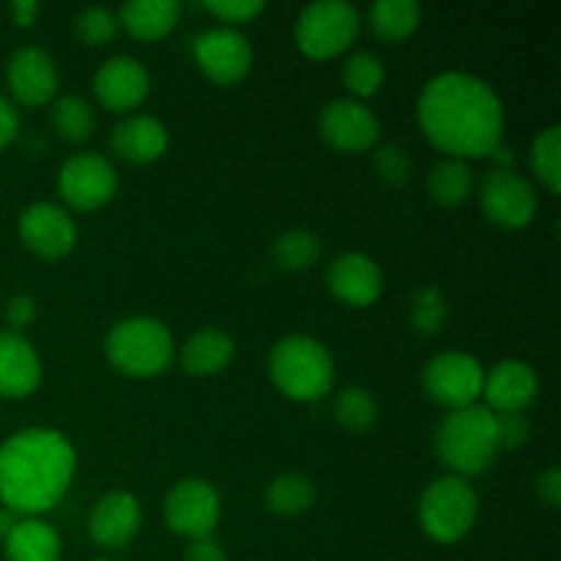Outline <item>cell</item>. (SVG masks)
Masks as SVG:
<instances>
[{"mask_svg":"<svg viewBox=\"0 0 561 561\" xmlns=\"http://www.w3.org/2000/svg\"><path fill=\"white\" fill-rule=\"evenodd\" d=\"M420 126L427 140L455 159L488 157L502 146L504 104L488 82L463 71L438 75L422 88Z\"/></svg>","mask_w":561,"mask_h":561,"instance_id":"1","label":"cell"},{"mask_svg":"<svg viewBox=\"0 0 561 561\" xmlns=\"http://www.w3.org/2000/svg\"><path fill=\"white\" fill-rule=\"evenodd\" d=\"M75 447L64 433L27 427L0 444V502L25 518L53 510L75 477Z\"/></svg>","mask_w":561,"mask_h":561,"instance_id":"2","label":"cell"},{"mask_svg":"<svg viewBox=\"0 0 561 561\" xmlns=\"http://www.w3.org/2000/svg\"><path fill=\"white\" fill-rule=\"evenodd\" d=\"M436 453L455 477H477L493 466L499 453L496 414L485 405L449 411L436 431Z\"/></svg>","mask_w":561,"mask_h":561,"instance_id":"3","label":"cell"},{"mask_svg":"<svg viewBox=\"0 0 561 561\" xmlns=\"http://www.w3.org/2000/svg\"><path fill=\"white\" fill-rule=\"evenodd\" d=\"M268 376L274 387L290 400L312 403L329 394L334 383V362L318 340L290 334L268 354Z\"/></svg>","mask_w":561,"mask_h":561,"instance_id":"4","label":"cell"},{"mask_svg":"<svg viewBox=\"0 0 561 561\" xmlns=\"http://www.w3.org/2000/svg\"><path fill=\"white\" fill-rule=\"evenodd\" d=\"M107 359L115 370L135 378L159 376L170 367L175 354L173 334L157 318L135 316L115 323L107 334Z\"/></svg>","mask_w":561,"mask_h":561,"instance_id":"5","label":"cell"},{"mask_svg":"<svg viewBox=\"0 0 561 561\" xmlns=\"http://www.w3.org/2000/svg\"><path fill=\"white\" fill-rule=\"evenodd\" d=\"M480 499L463 477H442L431 482L420 499V524L436 542H458L474 529Z\"/></svg>","mask_w":561,"mask_h":561,"instance_id":"6","label":"cell"},{"mask_svg":"<svg viewBox=\"0 0 561 561\" xmlns=\"http://www.w3.org/2000/svg\"><path fill=\"white\" fill-rule=\"evenodd\" d=\"M362 16L345 0H316L305 5L296 22V44L305 55L318 60L334 58L356 42Z\"/></svg>","mask_w":561,"mask_h":561,"instance_id":"7","label":"cell"},{"mask_svg":"<svg viewBox=\"0 0 561 561\" xmlns=\"http://www.w3.org/2000/svg\"><path fill=\"white\" fill-rule=\"evenodd\" d=\"M482 383H485V370L474 356L463 351L438 354L422 367L425 394L433 403L447 405L449 411L477 405V400L482 398Z\"/></svg>","mask_w":561,"mask_h":561,"instance_id":"8","label":"cell"},{"mask_svg":"<svg viewBox=\"0 0 561 561\" xmlns=\"http://www.w3.org/2000/svg\"><path fill=\"white\" fill-rule=\"evenodd\" d=\"M115 190H118V173L102 153H77L66 159L58 173L60 197L80 211L107 206Z\"/></svg>","mask_w":561,"mask_h":561,"instance_id":"9","label":"cell"},{"mask_svg":"<svg viewBox=\"0 0 561 561\" xmlns=\"http://www.w3.org/2000/svg\"><path fill=\"white\" fill-rule=\"evenodd\" d=\"M480 203L488 219L507 230L526 228L535 219L537 206H540L531 181L515 170H491L482 179Z\"/></svg>","mask_w":561,"mask_h":561,"instance_id":"10","label":"cell"},{"mask_svg":"<svg viewBox=\"0 0 561 561\" xmlns=\"http://www.w3.org/2000/svg\"><path fill=\"white\" fill-rule=\"evenodd\" d=\"M222 515V502L219 493L208 485L206 480H181L173 491L164 499V520L170 529L181 537H197L214 535Z\"/></svg>","mask_w":561,"mask_h":561,"instance_id":"11","label":"cell"},{"mask_svg":"<svg viewBox=\"0 0 561 561\" xmlns=\"http://www.w3.org/2000/svg\"><path fill=\"white\" fill-rule=\"evenodd\" d=\"M318 129L329 146L345 153L367 151L381 135L376 113L356 99H332L318 115Z\"/></svg>","mask_w":561,"mask_h":561,"instance_id":"12","label":"cell"},{"mask_svg":"<svg viewBox=\"0 0 561 561\" xmlns=\"http://www.w3.org/2000/svg\"><path fill=\"white\" fill-rule=\"evenodd\" d=\"M192 53H195V60L203 69V75L211 77L214 82H222V85L239 82L241 77H247L252 66L250 42L236 27L203 31L195 38V44H192Z\"/></svg>","mask_w":561,"mask_h":561,"instance_id":"13","label":"cell"},{"mask_svg":"<svg viewBox=\"0 0 561 561\" xmlns=\"http://www.w3.org/2000/svg\"><path fill=\"white\" fill-rule=\"evenodd\" d=\"M20 239L38 257H64L75 250V219L55 203H33L20 214Z\"/></svg>","mask_w":561,"mask_h":561,"instance_id":"14","label":"cell"},{"mask_svg":"<svg viewBox=\"0 0 561 561\" xmlns=\"http://www.w3.org/2000/svg\"><path fill=\"white\" fill-rule=\"evenodd\" d=\"M148 91H151V77H148L146 66L129 55H115V58L104 60L93 75V93L113 113L135 110L137 104L146 102Z\"/></svg>","mask_w":561,"mask_h":561,"instance_id":"15","label":"cell"},{"mask_svg":"<svg viewBox=\"0 0 561 561\" xmlns=\"http://www.w3.org/2000/svg\"><path fill=\"white\" fill-rule=\"evenodd\" d=\"M142 526V510L131 493L110 491L93 504L91 518H88V531L99 548L107 551H121L137 537Z\"/></svg>","mask_w":561,"mask_h":561,"instance_id":"16","label":"cell"},{"mask_svg":"<svg viewBox=\"0 0 561 561\" xmlns=\"http://www.w3.org/2000/svg\"><path fill=\"white\" fill-rule=\"evenodd\" d=\"M5 82L22 104H47L58 91V69L42 47H20L5 66Z\"/></svg>","mask_w":561,"mask_h":561,"instance_id":"17","label":"cell"},{"mask_svg":"<svg viewBox=\"0 0 561 561\" xmlns=\"http://www.w3.org/2000/svg\"><path fill=\"white\" fill-rule=\"evenodd\" d=\"M540 392V381H537L535 367L526 362L507 359L502 365L485 373V383H482V394H485V409L493 414H524Z\"/></svg>","mask_w":561,"mask_h":561,"instance_id":"18","label":"cell"},{"mask_svg":"<svg viewBox=\"0 0 561 561\" xmlns=\"http://www.w3.org/2000/svg\"><path fill=\"white\" fill-rule=\"evenodd\" d=\"M327 285L340 301L351 307H370L383 290V274L373 257L362 252H345L332 261L327 272Z\"/></svg>","mask_w":561,"mask_h":561,"instance_id":"19","label":"cell"},{"mask_svg":"<svg viewBox=\"0 0 561 561\" xmlns=\"http://www.w3.org/2000/svg\"><path fill=\"white\" fill-rule=\"evenodd\" d=\"M42 383V359L16 332H0V398H27Z\"/></svg>","mask_w":561,"mask_h":561,"instance_id":"20","label":"cell"},{"mask_svg":"<svg viewBox=\"0 0 561 561\" xmlns=\"http://www.w3.org/2000/svg\"><path fill=\"white\" fill-rule=\"evenodd\" d=\"M168 126L153 115H129L110 135V148L131 164L157 162L168 151Z\"/></svg>","mask_w":561,"mask_h":561,"instance_id":"21","label":"cell"},{"mask_svg":"<svg viewBox=\"0 0 561 561\" xmlns=\"http://www.w3.org/2000/svg\"><path fill=\"white\" fill-rule=\"evenodd\" d=\"M9 561H60V537L38 518H22L3 540Z\"/></svg>","mask_w":561,"mask_h":561,"instance_id":"22","label":"cell"},{"mask_svg":"<svg viewBox=\"0 0 561 561\" xmlns=\"http://www.w3.org/2000/svg\"><path fill=\"white\" fill-rule=\"evenodd\" d=\"M181 16V3L175 0H131L118 11V25H124L140 42L168 36Z\"/></svg>","mask_w":561,"mask_h":561,"instance_id":"23","label":"cell"},{"mask_svg":"<svg viewBox=\"0 0 561 561\" xmlns=\"http://www.w3.org/2000/svg\"><path fill=\"white\" fill-rule=\"evenodd\" d=\"M236 345L222 329H201L181 348V367L192 376H217L233 362Z\"/></svg>","mask_w":561,"mask_h":561,"instance_id":"24","label":"cell"},{"mask_svg":"<svg viewBox=\"0 0 561 561\" xmlns=\"http://www.w3.org/2000/svg\"><path fill=\"white\" fill-rule=\"evenodd\" d=\"M427 192H431L438 206H463L471 192H474V173H471L469 162L455 157L438 159L431 168V175H427Z\"/></svg>","mask_w":561,"mask_h":561,"instance_id":"25","label":"cell"},{"mask_svg":"<svg viewBox=\"0 0 561 561\" xmlns=\"http://www.w3.org/2000/svg\"><path fill=\"white\" fill-rule=\"evenodd\" d=\"M263 504H266L268 513L296 518V515H305L316 504V485L305 474H294V471L279 474L266 485Z\"/></svg>","mask_w":561,"mask_h":561,"instance_id":"26","label":"cell"},{"mask_svg":"<svg viewBox=\"0 0 561 561\" xmlns=\"http://www.w3.org/2000/svg\"><path fill=\"white\" fill-rule=\"evenodd\" d=\"M367 20L381 42H400L420 27L422 5L416 0H378L370 5Z\"/></svg>","mask_w":561,"mask_h":561,"instance_id":"27","label":"cell"},{"mask_svg":"<svg viewBox=\"0 0 561 561\" xmlns=\"http://www.w3.org/2000/svg\"><path fill=\"white\" fill-rule=\"evenodd\" d=\"M49 124L64 140L82 142L96 129V115L82 96H60L49 110Z\"/></svg>","mask_w":561,"mask_h":561,"instance_id":"28","label":"cell"},{"mask_svg":"<svg viewBox=\"0 0 561 561\" xmlns=\"http://www.w3.org/2000/svg\"><path fill=\"white\" fill-rule=\"evenodd\" d=\"M321 252V239L312 230H288V233L277 236L272 244L274 261L288 272H305V268L316 266Z\"/></svg>","mask_w":561,"mask_h":561,"instance_id":"29","label":"cell"},{"mask_svg":"<svg viewBox=\"0 0 561 561\" xmlns=\"http://www.w3.org/2000/svg\"><path fill=\"white\" fill-rule=\"evenodd\" d=\"M411 327L416 329V334L422 337H433L444 329V323L449 321V301L436 285H422L411 296V310H409Z\"/></svg>","mask_w":561,"mask_h":561,"instance_id":"30","label":"cell"},{"mask_svg":"<svg viewBox=\"0 0 561 561\" xmlns=\"http://www.w3.org/2000/svg\"><path fill=\"white\" fill-rule=\"evenodd\" d=\"M531 170L537 179L557 195L561 190V126L553 124L542 129L531 142Z\"/></svg>","mask_w":561,"mask_h":561,"instance_id":"31","label":"cell"},{"mask_svg":"<svg viewBox=\"0 0 561 561\" xmlns=\"http://www.w3.org/2000/svg\"><path fill=\"white\" fill-rule=\"evenodd\" d=\"M334 420L348 431H370L378 422V400L365 387H348L334 398Z\"/></svg>","mask_w":561,"mask_h":561,"instance_id":"32","label":"cell"},{"mask_svg":"<svg viewBox=\"0 0 561 561\" xmlns=\"http://www.w3.org/2000/svg\"><path fill=\"white\" fill-rule=\"evenodd\" d=\"M343 82L356 99H367L373 93H378V88L383 85L381 58L373 53H365V49L354 53L343 66Z\"/></svg>","mask_w":561,"mask_h":561,"instance_id":"33","label":"cell"},{"mask_svg":"<svg viewBox=\"0 0 561 561\" xmlns=\"http://www.w3.org/2000/svg\"><path fill=\"white\" fill-rule=\"evenodd\" d=\"M118 31V16L113 14L104 5H88L80 14L75 16V33L80 42L99 47V44H107L110 38Z\"/></svg>","mask_w":561,"mask_h":561,"instance_id":"34","label":"cell"},{"mask_svg":"<svg viewBox=\"0 0 561 561\" xmlns=\"http://www.w3.org/2000/svg\"><path fill=\"white\" fill-rule=\"evenodd\" d=\"M373 170L389 186L409 184L411 175H414V164H411L409 153L400 146H394V142L376 148V153H373Z\"/></svg>","mask_w":561,"mask_h":561,"instance_id":"35","label":"cell"},{"mask_svg":"<svg viewBox=\"0 0 561 561\" xmlns=\"http://www.w3.org/2000/svg\"><path fill=\"white\" fill-rule=\"evenodd\" d=\"M499 449H520L531 438V425L524 414H496Z\"/></svg>","mask_w":561,"mask_h":561,"instance_id":"36","label":"cell"},{"mask_svg":"<svg viewBox=\"0 0 561 561\" xmlns=\"http://www.w3.org/2000/svg\"><path fill=\"white\" fill-rule=\"evenodd\" d=\"M206 9L222 22H250L266 9L263 0H208Z\"/></svg>","mask_w":561,"mask_h":561,"instance_id":"37","label":"cell"},{"mask_svg":"<svg viewBox=\"0 0 561 561\" xmlns=\"http://www.w3.org/2000/svg\"><path fill=\"white\" fill-rule=\"evenodd\" d=\"M3 312H5V321H9V327H11L9 332L20 334L22 329H27L33 321H36L38 307H36V299L20 294V296H14V299H9V305H5Z\"/></svg>","mask_w":561,"mask_h":561,"instance_id":"38","label":"cell"},{"mask_svg":"<svg viewBox=\"0 0 561 561\" xmlns=\"http://www.w3.org/2000/svg\"><path fill=\"white\" fill-rule=\"evenodd\" d=\"M537 499L546 504L548 510H559L561 504V469L551 466L537 477Z\"/></svg>","mask_w":561,"mask_h":561,"instance_id":"39","label":"cell"},{"mask_svg":"<svg viewBox=\"0 0 561 561\" xmlns=\"http://www.w3.org/2000/svg\"><path fill=\"white\" fill-rule=\"evenodd\" d=\"M186 561H225V548L222 542L214 535L197 537V540H190V548L184 553Z\"/></svg>","mask_w":561,"mask_h":561,"instance_id":"40","label":"cell"},{"mask_svg":"<svg viewBox=\"0 0 561 561\" xmlns=\"http://www.w3.org/2000/svg\"><path fill=\"white\" fill-rule=\"evenodd\" d=\"M16 131H20V115H16L14 104L9 99L0 96V148L9 146Z\"/></svg>","mask_w":561,"mask_h":561,"instance_id":"41","label":"cell"},{"mask_svg":"<svg viewBox=\"0 0 561 561\" xmlns=\"http://www.w3.org/2000/svg\"><path fill=\"white\" fill-rule=\"evenodd\" d=\"M11 16H14L16 25H33L38 16V11H42V5L36 3V0H14V3L9 5Z\"/></svg>","mask_w":561,"mask_h":561,"instance_id":"42","label":"cell"},{"mask_svg":"<svg viewBox=\"0 0 561 561\" xmlns=\"http://www.w3.org/2000/svg\"><path fill=\"white\" fill-rule=\"evenodd\" d=\"M488 157H493L496 170H510V164H513V151H510L507 146H496L491 153H488Z\"/></svg>","mask_w":561,"mask_h":561,"instance_id":"43","label":"cell"},{"mask_svg":"<svg viewBox=\"0 0 561 561\" xmlns=\"http://www.w3.org/2000/svg\"><path fill=\"white\" fill-rule=\"evenodd\" d=\"M16 524V518H14V513H11V510H0V540H5V535H9L11 531V526Z\"/></svg>","mask_w":561,"mask_h":561,"instance_id":"44","label":"cell"},{"mask_svg":"<svg viewBox=\"0 0 561 561\" xmlns=\"http://www.w3.org/2000/svg\"><path fill=\"white\" fill-rule=\"evenodd\" d=\"M93 561H113V559H93Z\"/></svg>","mask_w":561,"mask_h":561,"instance_id":"45","label":"cell"}]
</instances>
